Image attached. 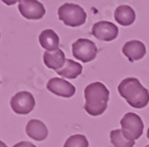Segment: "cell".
<instances>
[{
  "label": "cell",
  "mask_w": 149,
  "mask_h": 147,
  "mask_svg": "<svg viewBox=\"0 0 149 147\" xmlns=\"http://www.w3.org/2000/svg\"><path fill=\"white\" fill-rule=\"evenodd\" d=\"M115 20L122 26H129L136 20V12L128 5H120L115 10Z\"/></svg>",
  "instance_id": "13"
},
{
  "label": "cell",
  "mask_w": 149,
  "mask_h": 147,
  "mask_svg": "<svg viewBox=\"0 0 149 147\" xmlns=\"http://www.w3.org/2000/svg\"><path fill=\"white\" fill-rule=\"evenodd\" d=\"M118 91L132 108L142 109L149 103V91L137 78L124 79L118 86Z\"/></svg>",
  "instance_id": "2"
},
{
  "label": "cell",
  "mask_w": 149,
  "mask_h": 147,
  "mask_svg": "<svg viewBox=\"0 0 149 147\" xmlns=\"http://www.w3.org/2000/svg\"><path fill=\"white\" fill-rule=\"evenodd\" d=\"M18 8L21 15L28 20H40L46 12L44 5L38 0H22Z\"/></svg>",
  "instance_id": "7"
},
{
  "label": "cell",
  "mask_w": 149,
  "mask_h": 147,
  "mask_svg": "<svg viewBox=\"0 0 149 147\" xmlns=\"http://www.w3.org/2000/svg\"><path fill=\"white\" fill-rule=\"evenodd\" d=\"M147 138L149 139V128H148V132H147Z\"/></svg>",
  "instance_id": "21"
},
{
  "label": "cell",
  "mask_w": 149,
  "mask_h": 147,
  "mask_svg": "<svg viewBox=\"0 0 149 147\" xmlns=\"http://www.w3.org/2000/svg\"><path fill=\"white\" fill-rule=\"evenodd\" d=\"M58 18L65 25L70 27H78L86 23L87 14L81 6L73 3H65L60 6L58 10Z\"/></svg>",
  "instance_id": "3"
},
{
  "label": "cell",
  "mask_w": 149,
  "mask_h": 147,
  "mask_svg": "<svg viewBox=\"0 0 149 147\" xmlns=\"http://www.w3.org/2000/svg\"><path fill=\"white\" fill-rule=\"evenodd\" d=\"M119 29L115 24L107 21H100L94 24L92 28V34L96 38L104 42L114 41L118 36Z\"/></svg>",
  "instance_id": "8"
},
{
  "label": "cell",
  "mask_w": 149,
  "mask_h": 147,
  "mask_svg": "<svg viewBox=\"0 0 149 147\" xmlns=\"http://www.w3.org/2000/svg\"><path fill=\"white\" fill-rule=\"evenodd\" d=\"M145 147H149V145H147V146H145Z\"/></svg>",
  "instance_id": "22"
},
{
  "label": "cell",
  "mask_w": 149,
  "mask_h": 147,
  "mask_svg": "<svg viewBox=\"0 0 149 147\" xmlns=\"http://www.w3.org/2000/svg\"><path fill=\"white\" fill-rule=\"evenodd\" d=\"M26 134L36 141H43L48 136V128L39 119H31L26 125Z\"/></svg>",
  "instance_id": "12"
},
{
  "label": "cell",
  "mask_w": 149,
  "mask_h": 147,
  "mask_svg": "<svg viewBox=\"0 0 149 147\" xmlns=\"http://www.w3.org/2000/svg\"><path fill=\"white\" fill-rule=\"evenodd\" d=\"M122 131L128 138L138 140L143 134L144 131V123L142 118L136 113H126L120 121Z\"/></svg>",
  "instance_id": "5"
},
{
  "label": "cell",
  "mask_w": 149,
  "mask_h": 147,
  "mask_svg": "<svg viewBox=\"0 0 149 147\" xmlns=\"http://www.w3.org/2000/svg\"><path fill=\"white\" fill-rule=\"evenodd\" d=\"M97 47L94 42L87 38H79L72 45V54L81 62L93 61L97 56Z\"/></svg>",
  "instance_id": "4"
},
{
  "label": "cell",
  "mask_w": 149,
  "mask_h": 147,
  "mask_svg": "<svg viewBox=\"0 0 149 147\" xmlns=\"http://www.w3.org/2000/svg\"><path fill=\"white\" fill-rule=\"evenodd\" d=\"M123 54L128 58L130 62L140 60L146 55V47L140 41H129L122 48Z\"/></svg>",
  "instance_id": "10"
},
{
  "label": "cell",
  "mask_w": 149,
  "mask_h": 147,
  "mask_svg": "<svg viewBox=\"0 0 149 147\" xmlns=\"http://www.w3.org/2000/svg\"><path fill=\"white\" fill-rule=\"evenodd\" d=\"M36 101L31 93L27 91H20L16 93L10 100V108L17 114H28L35 108Z\"/></svg>",
  "instance_id": "6"
},
{
  "label": "cell",
  "mask_w": 149,
  "mask_h": 147,
  "mask_svg": "<svg viewBox=\"0 0 149 147\" xmlns=\"http://www.w3.org/2000/svg\"><path fill=\"white\" fill-rule=\"evenodd\" d=\"M39 42H40L42 48H44L46 51H53V50L58 49L60 37L53 30L46 29L40 34Z\"/></svg>",
  "instance_id": "14"
},
{
  "label": "cell",
  "mask_w": 149,
  "mask_h": 147,
  "mask_svg": "<svg viewBox=\"0 0 149 147\" xmlns=\"http://www.w3.org/2000/svg\"><path fill=\"white\" fill-rule=\"evenodd\" d=\"M14 147H37V146L35 144H32V143L27 142V141H21V142L14 145Z\"/></svg>",
  "instance_id": "18"
},
{
  "label": "cell",
  "mask_w": 149,
  "mask_h": 147,
  "mask_svg": "<svg viewBox=\"0 0 149 147\" xmlns=\"http://www.w3.org/2000/svg\"><path fill=\"white\" fill-rule=\"evenodd\" d=\"M64 147H89V142L84 135H73L68 138Z\"/></svg>",
  "instance_id": "17"
},
{
  "label": "cell",
  "mask_w": 149,
  "mask_h": 147,
  "mask_svg": "<svg viewBox=\"0 0 149 147\" xmlns=\"http://www.w3.org/2000/svg\"><path fill=\"white\" fill-rule=\"evenodd\" d=\"M22 0H2V2L4 3L5 5H14L17 2L20 3Z\"/></svg>",
  "instance_id": "19"
},
{
  "label": "cell",
  "mask_w": 149,
  "mask_h": 147,
  "mask_svg": "<svg viewBox=\"0 0 149 147\" xmlns=\"http://www.w3.org/2000/svg\"><path fill=\"white\" fill-rule=\"evenodd\" d=\"M111 142L115 147L134 146V140L127 137L122 130H114L111 132Z\"/></svg>",
  "instance_id": "16"
},
{
  "label": "cell",
  "mask_w": 149,
  "mask_h": 147,
  "mask_svg": "<svg viewBox=\"0 0 149 147\" xmlns=\"http://www.w3.org/2000/svg\"><path fill=\"white\" fill-rule=\"evenodd\" d=\"M47 89L55 95L62 98H71L75 94L74 86L61 78L50 79L47 83Z\"/></svg>",
  "instance_id": "9"
},
{
  "label": "cell",
  "mask_w": 149,
  "mask_h": 147,
  "mask_svg": "<svg viewBox=\"0 0 149 147\" xmlns=\"http://www.w3.org/2000/svg\"><path fill=\"white\" fill-rule=\"evenodd\" d=\"M0 144H1V147H8V146H6V145H5L3 142H0Z\"/></svg>",
  "instance_id": "20"
},
{
  "label": "cell",
  "mask_w": 149,
  "mask_h": 147,
  "mask_svg": "<svg viewBox=\"0 0 149 147\" xmlns=\"http://www.w3.org/2000/svg\"><path fill=\"white\" fill-rule=\"evenodd\" d=\"M85 110L92 116H99L107 108L109 91L101 82L91 83L85 88Z\"/></svg>",
  "instance_id": "1"
},
{
  "label": "cell",
  "mask_w": 149,
  "mask_h": 147,
  "mask_svg": "<svg viewBox=\"0 0 149 147\" xmlns=\"http://www.w3.org/2000/svg\"><path fill=\"white\" fill-rule=\"evenodd\" d=\"M44 63L48 69L58 71L66 63L65 53L60 48L53 51H46L44 53Z\"/></svg>",
  "instance_id": "11"
},
{
  "label": "cell",
  "mask_w": 149,
  "mask_h": 147,
  "mask_svg": "<svg viewBox=\"0 0 149 147\" xmlns=\"http://www.w3.org/2000/svg\"><path fill=\"white\" fill-rule=\"evenodd\" d=\"M82 71V66L80 63H77L74 60L66 59V63L62 69L56 71L57 75L63 78L76 79Z\"/></svg>",
  "instance_id": "15"
}]
</instances>
